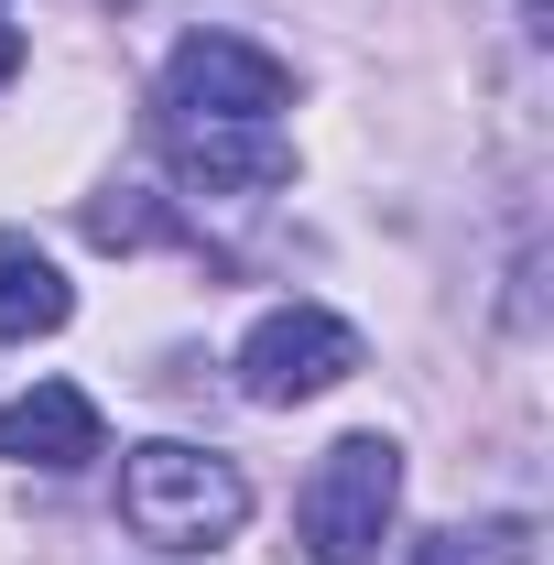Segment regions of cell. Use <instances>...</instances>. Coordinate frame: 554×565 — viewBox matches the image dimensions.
Instances as JSON below:
<instances>
[{"mask_svg": "<svg viewBox=\"0 0 554 565\" xmlns=\"http://www.w3.org/2000/svg\"><path fill=\"white\" fill-rule=\"evenodd\" d=\"M359 370V327H338L327 305H273L251 338H239V392L251 403H316Z\"/></svg>", "mask_w": 554, "mask_h": 565, "instance_id": "4", "label": "cell"}, {"mask_svg": "<svg viewBox=\"0 0 554 565\" xmlns=\"http://www.w3.org/2000/svg\"><path fill=\"white\" fill-rule=\"evenodd\" d=\"M294 98V66L239 33H185L163 55V120H273Z\"/></svg>", "mask_w": 554, "mask_h": 565, "instance_id": "3", "label": "cell"}, {"mask_svg": "<svg viewBox=\"0 0 554 565\" xmlns=\"http://www.w3.org/2000/svg\"><path fill=\"white\" fill-rule=\"evenodd\" d=\"M403 522V446L392 435H338L294 500V555L305 565H370Z\"/></svg>", "mask_w": 554, "mask_h": 565, "instance_id": "2", "label": "cell"}, {"mask_svg": "<svg viewBox=\"0 0 554 565\" xmlns=\"http://www.w3.org/2000/svg\"><path fill=\"white\" fill-rule=\"evenodd\" d=\"M533 555V522H446V533H424L414 565H522Z\"/></svg>", "mask_w": 554, "mask_h": 565, "instance_id": "8", "label": "cell"}, {"mask_svg": "<svg viewBox=\"0 0 554 565\" xmlns=\"http://www.w3.org/2000/svg\"><path fill=\"white\" fill-rule=\"evenodd\" d=\"M152 228H163V217L131 207V196H98V207H87V239H98V250H141Z\"/></svg>", "mask_w": 554, "mask_h": 565, "instance_id": "9", "label": "cell"}, {"mask_svg": "<svg viewBox=\"0 0 554 565\" xmlns=\"http://www.w3.org/2000/svg\"><path fill=\"white\" fill-rule=\"evenodd\" d=\"M163 152L207 196H273V185H294V141L273 120H163Z\"/></svg>", "mask_w": 554, "mask_h": 565, "instance_id": "5", "label": "cell"}, {"mask_svg": "<svg viewBox=\"0 0 554 565\" xmlns=\"http://www.w3.org/2000/svg\"><path fill=\"white\" fill-rule=\"evenodd\" d=\"M0 457H22V468H87V457H109V424L98 403L76 392V381H33L22 403H0Z\"/></svg>", "mask_w": 554, "mask_h": 565, "instance_id": "6", "label": "cell"}, {"mask_svg": "<svg viewBox=\"0 0 554 565\" xmlns=\"http://www.w3.org/2000/svg\"><path fill=\"white\" fill-rule=\"evenodd\" d=\"M120 522H131L141 544H163V555H217L251 522V479L228 457H207V446L152 435V446L120 457Z\"/></svg>", "mask_w": 554, "mask_h": 565, "instance_id": "1", "label": "cell"}, {"mask_svg": "<svg viewBox=\"0 0 554 565\" xmlns=\"http://www.w3.org/2000/svg\"><path fill=\"white\" fill-rule=\"evenodd\" d=\"M11 76H22V33L0 22V87H11Z\"/></svg>", "mask_w": 554, "mask_h": 565, "instance_id": "10", "label": "cell"}, {"mask_svg": "<svg viewBox=\"0 0 554 565\" xmlns=\"http://www.w3.org/2000/svg\"><path fill=\"white\" fill-rule=\"evenodd\" d=\"M66 316H76V282L55 273V250H44L33 228H0V338L33 349V338H55Z\"/></svg>", "mask_w": 554, "mask_h": 565, "instance_id": "7", "label": "cell"}]
</instances>
